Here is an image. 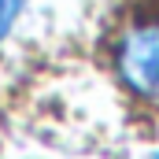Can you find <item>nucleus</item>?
Wrapping results in <instances>:
<instances>
[{
	"mask_svg": "<svg viewBox=\"0 0 159 159\" xmlns=\"http://www.w3.org/2000/svg\"><path fill=\"white\" fill-rule=\"evenodd\" d=\"M119 78L129 93L159 104V22L133 26L119 44Z\"/></svg>",
	"mask_w": 159,
	"mask_h": 159,
	"instance_id": "obj_1",
	"label": "nucleus"
},
{
	"mask_svg": "<svg viewBox=\"0 0 159 159\" xmlns=\"http://www.w3.org/2000/svg\"><path fill=\"white\" fill-rule=\"evenodd\" d=\"M22 4H26V0H0V41H4V34L11 30V22L19 19Z\"/></svg>",
	"mask_w": 159,
	"mask_h": 159,
	"instance_id": "obj_2",
	"label": "nucleus"
}]
</instances>
